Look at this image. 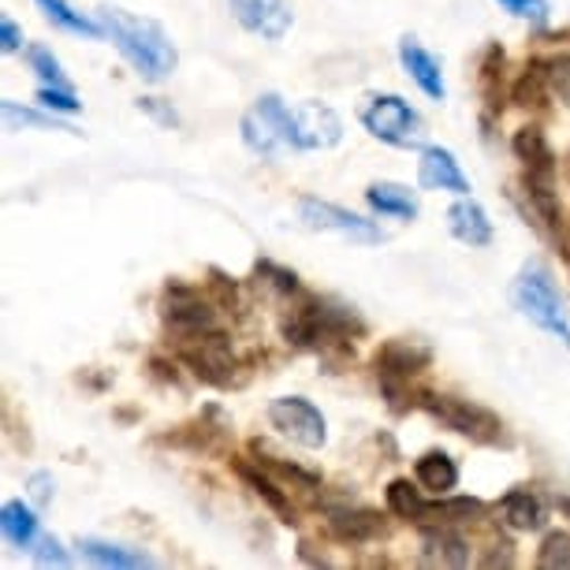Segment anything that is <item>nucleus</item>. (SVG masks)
I'll return each instance as SVG.
<instances>
[{
  "label": "nucleus",
  "instance_id": "nucleus-1",
  "mask_svg": "<svg viewBox=\"0 0 570 570\" xmlns=\"http://www.w3.org/2000/svg\"><path fill=\"white\" fill-rule=\"evenodd\" d=\"M98 19L105 27V38L112 41L116 52H120L146 82H165L176 75L179 68L176 41H171V35L157 19L124 12V8H112V4H101Z\"/></svg>",
  "mask_w": 570,
  "mask_h": 570
},
{
  "label": "nucleus",
  "instance_id": "nucleus-2",
  "mask_svg": "<svg viewBox=\"0 0 570 570\" xmlns=\"http://www.w3.org/2000/svg\"><path fill=\"white\" fill-rule=\"evenodd\" d=\"M511 303L533 328L548 332L552 340L570 347V309L563 303V292H559L552 268L544 262L533 257V262H525L519 268V276L511 284Z\"/></svg>",
  "mask_w": 570,
  "mask_h": 570
},
{
  "label": "nucleus",
  "instance_id": "nucleus-3",
  "mask_svg": "<svg viewBox=\"0 0 570 570\" xmlns=\"http://www.w3.org/2000/svg\"><path fill=\"white\" fill-rule=\"evenodd\" d=\"M417 406L429 411L440 425H448L451 433L473 440L485 448H511V433L503 425V417L489 406L459 400V395H440V392H417Z\"/></svg>",
  "mask_w": 570,
  "mask_h": 570
},
{
  "label": "nucleus",
  "instance_id": "nucleus-4",
  "mask_svg": "<svg viewBox=\"0 0 570 570\" xmlns=\"http://www.w3.org/2000/svg\"><path fill=\"white\" fill-rule=\"evenodd\" d=\"M429 365H433V351L417 340H384L373 354V370L381 381V392L389 395L392 411H406L417 403L411 392V381H417Z\"/></svg>",
  "mask_w": 570,
  "mask_h": 570
},
{
  "label": "nucleus",
  "instance_id": "nucleus-5",
  "mask_svg": "<svg viewBox=\"0 0 570 570\" xmlns=\"http://www.w3.org/2000/svg\"><path fill=\"white\" fill-rule=\"evenodd\" d=\"M362 127L376 142L395 149H422L425 146V124L417 109L400 94H370L358 109Z\"/></svg>",
  "mask_w": 570,
  "mask_h": 570
},
{
  "label": "nucleus",
  "instance_id": "nucleus-6",
  "mask_svg": "<svg viewBox=\"0 0 570 570\" xmlns=\"http://www.w3.org/2000/svg\"><path fill=\"white\" fill-rule=\"evenodd\" d=\"M239 135L250 154L262 160H279L287 154H295L292 142V105H287L279 94H262L250 109L243 112L239 120Z\"/></svg>",
  "mask_w": 570,
  "mask_h": 570
},
{
  "label": "nucleus",
  "instance_id": "nucleus-7",
  "mask_svg": "<svg viewBox=\"0 0 570 570\" xmlns=\"http://www.w3.org/2000/svg\"><path fill=\"white\" fill-rule=\"evenodd\" d=\"M160 325L171 336V343L179 340H195V336H206V332L220 328L217 325V303L213 295H202V287H190L183 279H171L160 292Z\"/></svg>",
  "mask_w": 570,
  "mask_h": 570
},
{
  "label": "nucleus",
  "instance_id": "nucleus-8",
  "mask_svg": "<svg viewBox=\"0 0 570 570\" xmlns=\"http://www.w3.org/2000/svg\"><path fill=\"white\" fill-rule=\"evenodd\" d=\"M298 224L309 232H321V235H343L351 243H365V246H376L384 243V232L381 224L358 217V213L336 206V202H325V198H314V195H303L298 198Z\"/></svg>",
  "mask_w": 570,
  "mask_h": 570
},
{
  "label": "nucleus",
  "instance_id": "nucleus-9",
  "mask_svg": "<svg viewBox=\"0 0 570 570\" xmlns=\"http://www.w3.org/2000/svg\"><path fill=\"white\" fill-rule=\"evenodd\" d=\"M265 417L279 436L292 440L298 448H306V451H321L328 444L325 414H321L309 400H303V395H279V400L268 403Z\"/></svg>",
  "mask_w": 570,
  "mask_h": 570
},
{
  "label": "nucleus",
  "instance_id": "nucleus-10",
  "mask_svg": "<svg viewBox=\"0 0 570 570\" xmlns=\"http://www.w3.org/2000/svg\"><path fill=\"white\" fill-rule=\"evenodd\" d=\"M176 354H179V362L198 376V381L217 384V389H224V384H232L235 351H232L228 332L213 328V332H206V336L179 340V343H176Z\"/></svg>",
  "mask_w": 570,
  "mask_h": 570
},
{
  "label": "nucleus",
  "instance_id": "nucleus-11",
  "mask_svg": "<svg viewBox=\"0 0 570 570\" xmlns=\"http://www.w3.org/2000/svg\"><path fill=\"white\" fill-rule=\"evenodd\" d=\"M292 142L295 154H321L343 142L340 112L325 101H298L292 105Z\"/></svg>",
  "mask_w": 570,
  "mask_h": 570
},
{
  "label": "nucleus",
  "instance_id": "nucleus-12",
  "mask_svg": "<svg viewBox=\"0 0 570 570\" xmlns=\"http://www.w3.org/2000/svg\"><path fill=\"white\" fill-rule=\"evenodd\" d=\"M228 8L246 35H257L265 41H284L287 30L295 27L292 0H228Z\"/></svg>",
  "mask_w": 570,
  "mask_h": 570
},
{
  "label": "nucleus",
  "instance_id": "nucleus-13",
  "mask_svg": "<svg viewBox=\"0 0 570 570\" xmlns=\"http://www.w3.org/2000/svg\"><path fill=\"white\" fill-rule=\"evenodd\" d=\"M232 473L243 481L246 489H250V497L262 500L265 508L273 511L284 525H295L298 522V511H295L292 497H287V489H279V481L257 459H235L232 455Z\"/></svg>",
  "mask_w": 570,
  "mask_h": 570
},
{
  "label": "nucleus",
  "instance_id": "nucleus-14",
  "mask_svg": "<svg viewBox=\"0 0 570 570\" xmlns=\"http://www.w3.org/2000/svg\"><path fill=\"white\" fill-rule=\"evenodd\" d=\"M417 187L422 190H448V195H470V179L459 168L455 154L448 146H422L417 149Z\"/></svg>",
  "mask_w": 570,
  "mask_h": 570
},
{
  "label": "nucleus",
  "instance_id": "nucleus-15",
  "mask_svg": "<svg viewBox=\"0 0 570 570\" xmlns=\"http://www.w3.org/2000/svg\"><path fill=\"white\" fill-rule=\"evenodd\" d=\"M325 525L340 544H370V541H381V537L389 533V522H384L381 511L351 508V503L325 508Z\"/></svg>",
  "mask_w": 570,
  "mask_h": 570
},
{
  "label": "nucleus",
  "instance_id": "nucleus-16",
  "mask_svg": "<svg viewBox=\"0 0 570 570\" xmlns=\"http://www.w3.org/2000/svg\"><path fill=\"white\" fill-rule=\"evenodd\" d=\"M511 149H514V157L522 160V179H530V183H556L559 179V157H556L552 142H548V135L537 124L519 127L511 138Z\"/></svg>",
  "mask_w": 570,
  "mask_h": 570
},
{
  "label": "nucleus",
  "instance_id": "nucleus-17",
  "mask_svg": "<svg viewBox=\"0 0 570 570\" xmlns=\"http://www.w3.org/2000/svg\"><path fill=\"white\" fill-rule=\"evenodd\" d=\"M400 63H403V71L411 75V82L425 94L429 101H448L444 68H440V60L422 46V41L403 38L400 41Z\"/></svg>",
  "mask_w": 570,
  "mask_h": 570
},
{
  "label": "nucleus",
  "instance_id": "nucleus-18",
  "mask_svg": "<svg viewBox=\"0 0 570 570\" xmlns=\"http://www.w3.org/2000/svg\"><path fill=\"white\" fill-rule=\"evenodd\" d=\"M448 232L455 235L462 246L470 250H481V246L492 243V220L481 202H473L470 195H462L459 202H451L448 209Z\"/></svg>",
  "mask_w": 570,
  "mask_h": 570
},
{
  "label": "nucleus",
  "instance_id": "nucleus-19",
  "mask_svg": "<svg viewBox=\"0 0 570 570\" xmlns=\"http://www.w3.org/2000/svg\"><path fill=\"white\" fill-rule=\"evenodd\" d=\"M497 511H500V522L511 525L514 533H533L548 522V508L530 489H511L508 497L497 503Z\"/></svg>",
  "mask_w": 570,
  "mask_h": 570
},
{
  "label": "nucleus",
  "instance_id": "nucleus-20",
  "mask_svg": "<svg viewBox=\"0 0 570 570\" xmlns=\"http://www.w3.org/2000/svg\"><path fill=\"white\" fill-rule=\"evenodd\" d=\"M422 552L429 563H440V567L470 563V544L455 525H422Z\"/></svg>",
  "mask_w": 570,
  "mask_h": 570
},
{
  "label": "nucleus",
  "instance_id": "nucleus-21",
  "mask_svg": "<svg viewBox=\"0 0 570 570\" xmlns=\"http://www.w3.org/2000/svg\"><path fill=\"white\" fill-rule=\"evenodd\" d=\"M79 552L98 567L112 570H138V567H154L157 559L142 552V548H127L116 541H101V537H79Z\"/></svg>",
  "mask_w": 570,
  "mask_h": 570
},
{
  "label": "nucleus",
  "instance_id": "nucleus-22",
  "mask_svg": "<svg viewBox=\"0 0 570 570\" xmlns=\"http://www.w3.org/2000/svg\"><path fill=\"white\" fill-rule=\"evenodd\" d=\"M365 206H370L376 217H392V220H417V198L411 187H403V183H373L370 190H365Z\"/></svg>",
  "mask_w": 570,
  "mask_h": 570
},
{
  "label": "nucleus",
  "instance_id": "nucleus-23",
  "mask_svg": "<svg viewBox=\"0 0 570 570\" xmlns=\"http://www.w3.org/2000/svg\"><path fill=\"white\" fill-rule=\"evenodd\" d=\"M414 481L433 497H448L459 485V462L448 451H425L422 459H414Z\"/></svg>",
  "mask_w": 570,
  "mask_h": 570
},
{
  "label": "nucleus",
  "instance_id": "nucleus-24",
  "mask_svg": "<svg viewBox=\"0 0 570 570\" xmlns=\"http://www.w3.org/2000/svg\"><path fill=\"white\" fill-rule=\"evenodd\" d=\"M511 101L519 109H533V112L548 109V101H552V90H548V60L525 63L519 79L511 82Z\"/></svg>",
  "mask_w": 570,
  "mask_h": 570
},
{
  "label": "nucleus",
  "instance_id": "nucleus-25",
  "mask_svg": "<svg viewBox=\"0 0 570 570\" xmlns=\"http://www.w3.org/2000/svg\"><path fill=\"white\" fill-rule=\"evenodd\" d=\"M35 4L41 8V16H46L52 27H60V30H63V35L90 38V41H101V38H105L101 19H98V23H94L90 16L75 12V8L68 4V0H35Z\"/></svg>",
  "mask_w": 570,
  "mask_h": 570
},
{
  "label": "nucleus",
  "instance_id": "nucleus-26",
  "mask_svg": "<svg viewBox=\"0 0 570 570\" xmlns=\"http://www.w3.org/2000/svg\"><path fill=\"white\" fill-rule=\"evenodd\" d=\"M0 530H4V541L16 548H30L41 537L38 514L30 511L23 500H8L4 508H0Z\"/></svg>",
  "mask_w": 570,
  "mask_h": 570
},
{
  "label": "nucleus",
  "instance_id": "nucleus-27",
  "mask_svg": "<svg viewBox=\"0 0 570 570\" xmlns=\"http://www.w3.org/2000/svg\"><path fill=\"white\" fill-rule=\"evenodd\" d=\"M384 500H389V511L395 514V519L422 525L429 500H422V485H417V481H411V478L389 481V489H384Z\"/></svg>",
  "mask_w": 570,
  "mask_h": 570
},
{
  "label": "nucleus",
  "instance_id": "nucleus-28",
  "mask_svg": "<svg viewBox=\"0 0 570 570\" xmlns=\"http://www.w3.org/2000/svg\"><path fill=\"white\" fill-rule=\"evenodd\" d=\"M250 455L262 462L268 473H276V478L292 481V485H298V489H317L321 485V478H317L314 470L298 466V462H287L284 455H279V451L268 448L265 440H250Z\"/></svg>",
  "mask_w": 570,
  "mask_h": 570
},
{
  "label": "nucleus",
  "instance_id": "nucleus-29",
  "mask_svg": "<svg viewBox=\"0 0 570 570\" xmlns=\"http://www.w3.org/2000/svg\"><path fill=\"white\" fill-rule=\"evenodd\" d=\"M0 112H4V127L8 131H63V135H79L71 124H63L57 120L49 109L46 112H38V109H27V105H19V101H0Z\"/></svg>",
  "mask_w": 570,
  "mask_h": 570
},
{
  "label": "nucleus",
  "instance_id": "nucleus-30",
  "mask_svg": "<svg viewBox=\"0 0 570 570\" xmlns=\"http://www.w3.org/2000/svg\"><path fill=\"white\" fill-rule=\"evenodd\" d=\"M503 71H508V52H503L500 46H489L485 52H481V63H478V90H481V98H485L489 112L500 109Z\"/></svg>",
  "mask_w": 570,
  "mask_h": 570
},
{
  "label": "nucleus",
  "instance_id": "nucleus-31",
  "mask_svg": "<svg viewBox=\"0 0 570 570\" xmlns=\"http://www.w3.org/2000/svg\"><path fill=\"white\" fill-rule=\"evenodd\" d=\"M254 276L262 279V287L276 292L279 298H287V303H298V298L306 295V287L298 284V276L292 273V268H284V265H276V262H257Z\"/></svg>",
  "mask_w": 570,
  "mask_h": 570
},
{
  "label": "nucleus",
  "instance_id": "nucleus-32",
  "mask_svg": "<svg viewBox=\"0 0 570 570\" xmlns=\"http://www.w3.org/2000/svg\"><path fill=\"white\" fill-rule=\"evenodd\" d=\"M27 63H30V71L38 75L41 86H63V90H71V79H68V71H63V63L52 57V49L49 46H27Z\"/></svg>",
  "mask_w": 570,
  "mask_h": 570
},
{
  "label": "nucleus",
  "instance_id": "nucleus-33",
  "mask_svg": "<svg viewBox=\"0 0 570 570\" xmlns=\"http://www.w3.org/2000/svg\"><path fill=\"white\" fill-rule=\"evenodd\" d=\"M541 570H570V530H552L537 548Z\"/></svg>",
  "mask_w": 570,
  "mask_h": 570
},
{
  "label": "nucleus",
  "instance_id": "nucleus-34",
  "mask_svg": "<svg viewBox=\"0 0 570 570\" xmlns=\"http://www.w3.org/2000/svg\"><path fill=\"white\" fill-rule=\"evenodd\" d=\"M508 16L522 19V23L530 27H544L548 19H552V8H548V0H497Z\"/></svg>",
  "mask_w": 570,
  "mask_h": 570
},
{
  "label": "nucleus",
  "instance_id": "nucleus-35",
  "mask_svg": "<svg viewBox=\"0 0 570 570\" xmlns=\"http://www.w3.org/2000/svg\"><path fill=\"white\" fill-rule=\"evenodd\" d=\"M30 556H35L38 567H71V552L52 533H41L38 541L30 544Z\"/></svg>",
  "mask_w": 570,
  "mask_h": 570
},
{
  "label": "nucleus",
  "instance_id": "nucleus-36",
  "mask_svg": "<svg viewBox=\"0 0 570 570\" xmlns=\"http://www.w3.org/2000/svg\"><path fill=\"white\" fill-rule=\"evenodd\" d=\"M209 276H213V279H209V295H213V303H217L220 309H243V306H246L243 287L235 284V279H228L224 273H217V268H213Z\"/></svg>",
  "mask_w": 570,
  "mask_h": 570
},
{
  "label": "nucleus",
  "instance_id": "nucleus-37",
  "mask_svg": "<svg viewBox=\"0 0 570 570\" xmlns=\"http://www.w3.org/2000/svg\"><path fill=\"white\" fill-rule=\"evenodd\" d=\"M38 105H41V109H49V112H63V116L82 109V101L75 98L71 90H63V86H38Z\"/></svg>",
  "mask_w": 570,
  "mask_h": 570
},
{
  "label": "nucleus",
  "instance_id": "nucleus-38",
  "mask_svg": "<svg viewBox=\"0 0 570 570\" xmlns=\"http://www.w3.org/2000/svg\"><path fill=\"white\" fill-rule=\"evenodd\" d=\"M548 90H552V101L570 105V52L548 60Z\"/></svg>",
  "mask_w": 570,
  "mask_h": 570
},
{
  "label": "nucleus",
  "instance_id": "nucleus-39",
  "mask_svg": "<svg viewBox=\"0 0 570 570\" xmlns=\"http://www.w3.org/2000/svg\"><path fill=\"white\" fill-rule=\"evenodd\" d=\"M27 492H30V500H35V508H49L52 497H57V481H52V473L35 470L27 478Z\"/></svg>",
  "mask_w": 570,
  "mask_h": 570
},
{
  "label": "nucleus",
  "instance_id": "nucleus-40",
  "mask_svg": "<svg viewBox=\"0 0 570 570\" xmlns=\"http://www.w3.org/2000/svg\"><path fill=\"white\" fill-rule=\"evenodd\" d=\"M481 567H514V544L511 541H492L489 552L481 556Z\"/></svg>",
  "mask_w": 570,
  "mask_h": 570
},
{
  "label": "nucleus",
  "instance_id": "nucleus-41",
  "mask_svg": "<svg viewBox=\"0 0 570 570\" xmlns=\"http://www.w3.org/2000/svg\"><path fill=\"white\" fill-rule=\"evenodd\" d=\"M0 49H4V52H19V49H23V30L16 27L12 16L0 19Z\"/></svg>",
  "mask_w": 570,
  "mask_h": 570
},
{
  "label": "nucleus",
  "instance_id": "nucleus-42",
  "mask_svg": "<svg viewBox=\"0 0 570 570\" xmlns=\"http://www.w3.org/2000/svg\"><path fill=\"white\" fill-rule=\"evenodd\" d=\"M138 109H142V112H149V116H154V120H160V124H179V116L176 112H171L168 109V105H160V98H138Z\"/></svg>",
  "mask_w": 570,
  "mask_h": 570
},
{
  "label": "nucleus",
  "instance_id": "nucleus-43",
  "mask_svg": "<svg viewBox=\"0 0 570 570\" xmlns=\"http://www.w3.org/2000/svg\"><path fill=\"white\" fill-rule=\"evenodd\" d=\"M556 508L570 514V497H567V492H559V497H556Z\"/></svg>",
  "mask_w": 570,
  "mask_h": 570
},
{
  "label": "nucleus",
  "instance_id": "nucleus-44",
  "mask_svg": "<svg viewBox=\"0 0 570 570\" xmlns=\"http://www.w3.org/2000/svg\"><path fill=\"white\" fill-rule=\"evenodd\" d=\"M559 246H563V254H567V262H570V232L559 235Z\"/></svg>",
  "mask_w": 570,
  "mask_h": 570
},
{
  "label": "nucleus",
  "instance_id": "nucleus-45",
  "mask_svg": "<svg viewBox=\"0 0 570 570\" xmlns=\"http://www.w3.org/2000/svg\"><path fill=\"white\" fill-rule=\"evenodd\" d=\"M563 179H567V183H570V154H567V157H563Z\"/></svg>",
  "mask_w": 570,
  "mask_h": 570
}]
</instances>
